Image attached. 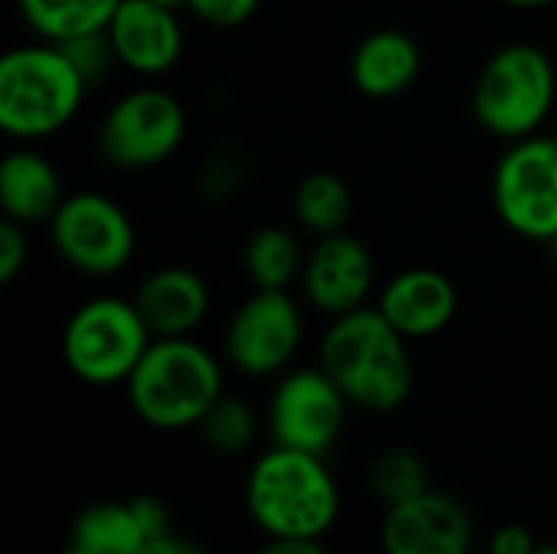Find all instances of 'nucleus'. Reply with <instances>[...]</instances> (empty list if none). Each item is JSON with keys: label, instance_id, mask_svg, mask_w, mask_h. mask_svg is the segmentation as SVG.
Segmentation results:
<instances>
[{"label": "nucleus", "instance_id": "nucleus-18", "mask_svg": "<svg viewBox=\"0 0 557 554\" xmlns=\"http://www.w3.org/2000/svg\"><path fill=\"white\" fill-rule=\"evenodd\" d=\"M62 176L55 163L29 144L13 147L0 163V209L20 225H42L62 206Z\"/></svg>", "mask_w": 557, "mask_h": 554}, {"label": "nucleus", "instance_id": "nucleus-7", "mask_svg": "<svg viewBox=\"0 0 557 554\" xmlns=\"http://www.w3.org/2000/svg\"><path fill=\"white\" fill-rule=\"evenodd\" d=\"M493 206L503 225L529 242L557 235V137L532 134L506 144L493 170Z\"/></svg>", "mask_w": 557, "mask_h": 554}, {"label": "nucleus", "instance_id": "nucleus-28", "mask_svg": "<svg viewBox=\"0 0 557 554\" xmlns=\"http://www.w3.org/2000/svg\"><path fill=\"white\" fill-rule=\"evenodd\" d=\"M535 549L532 532L522 526H503L490 542V554H535Z\"/></svg>", "mask_w": 557, "mask_h": 554}, {"label": "nucleus", "instance_id": "nucleus-30", "mask_svg": "<svg viewBox=\"0 0 557 554\" xmlns=\"http://www.w3.org/2000/svg\"><path fill=\"white\" fill-rule=\"evenodd\" d=\"M258 554H326L320 539H271Z\"/></svg>", "mask_w": 557, "mask_h": 554}, {"label": "nucleus", "instance_id": "nucleus-15", "mask_svg": "<svg viewBox=\"0 0 557 554\" xmlns=\"http://www.w3.org/2000/svg\"><path fill=\"white\" fill-rule=\"evenodd\" d=\"M379 313L405 340H431L444 333L460 307L454 281L437 268H405L382 284L375 297Z\"/></svg>", "mask_w": 557, "mask_h": 554}, {"label": "nucleus", "instance_id": "nucleus-16", "mask_svg": "<svg viewBox=\"0 0 557 554\" xmlns=\"http://www.w3.org/2000/svg\"><path fill=\"white\" fill-rule=\"evenodd\" d=\"M134 304L140 317L147 320L153 340L160 336H193V330L202 327L212 307L209 284L183 264H166L150 271L137 294Z\"/></svg>", "mask_w": 557, "mask_h": 554}, {"label": "nucleus", "instance_id": "nucleus-35", "mask_svg": "<svg viewBox=\"0 0 557 554\" xmlns=\"http://www.w3.org/2000/svg\"><path fill=\"white\" fill-rule=\"evenodd\" d=\"M153 3H166V7H186V0H153Z\"/></svg>", "mask_w": 557, "mask_h": 554}, {"label": "nucleus", "instance_id": "nucleus-2", "mask_svg": "<svg viewBox=\"0 0 557 554\" xmlns=\"http://www.w3.org/2000/svg\"><path fill=\"white\" fill-rule=\"evenodd\" d=\"M85 95L88 82L55 42H23L0 59V131L16 144L55 137L72 124Z\"/></svg>", "mask_w": 557, "mask_h": 554}, {"label": "nucleus", "instance_id": "nucleus-27", "mask_svg": "<svg viewBox=\"0 0 557 554\" xmlns=\"http://www.w3.org/2000/svg\"><path fill=\"white\" fill-rule=\"evenodd\" d=\"M26 258H29L26 225L3 219L0 222V284H13L16 274L26 268Z\"/></svg>", "mask_w": 557, "mask_h": 554}, {"label": "nucleus", "instance_id": "nucleus-8", "mask_svg": "<svg viewBox=\"0 0 557 554\" xmlns=\"http://www.w3.org/2000/svg\"><path fill=\"white\" fill-rule=\"evenodd\" d=\"M46 225L55 255L88 278L121 274L137 251V229L127 209L95 189L65 196Z\"/></svg>", "mask_w": 557, "mask_h": 554}, {"label": "nucleus", "instance_id": "nucleus-34", "mask_svg": "<svg viewBox=\"0 0 557 554\" xmlns=\"http://www.w3.org/2000/svg\"><path fill=\"white\" fill-rule=\"evenodd\" d=\"M548 255H552V261H555V268H557V235L548 242Z\"/></svg>", "mask_w": 557, "mask_h": 554}, {"label": "nucleus", "instance_id": "nucleus-36", "mask_svg": "<svg viewBox=\"0 0 557 554\" xmlns=\"http://www.w3.org/2000/svg\"><path fill=\"white\" fill-rule=\"evenodd\" d=\"M65 554H95V552H88V549H78V545H69V552Z\"/></svg>", "mask_w": 557, "mask_h": 554}, {"label": "nucleus", "instance_id": "nucleus-12", "mask_svg": "<svg viewBox=\"0 0 557 554\" xmlns=\"http://www.w3.org/2000/svg\"><path fill=\"white\" fill-rule=\"evenodd\" d=\"M300 287L313 310L326 317H343L369 307L375 287V261L369 245L346 229L320 235L307 251Z\"/></svg>", "mask_w": 557, "mask_h": 554}, {"label": "nucleus", "instance_id": "nucleus-32", "mask_svg": "<svg viewBox=\"0 0 557 554\" xmlns=\"http://www.w3.org/2000/svg\"><path fill=\"white\" fill-rule=\"evenodd\" d=\"M506 7L512 10H522V13H535V10H552L557 7V0H503Z\"/></svg>", "mask_w": 557, "mask_h": 554}, {"label": "nucleus", "instance_id": "nucleus-5", "mask_svg": "<svg viewBox=\"0 0 557 554\" xmlns=\"http://www.w3.org/2000/svg\"><path fill=\"white\" fill-rule=\"evenodd\" d=\"M557 98V72L552 56L535 42L499 46L480 69L470 95L476 124L512 144L542 134Z\"/></svg>", "mask_w": 557, "mask_h": 554}, {"label": "nucleus", "instance_id": "nucleus-29", "mask_svg": "<svg viewBox=\"0 0 557 554\" xmlns=\"http://www.w3.org/2000/svg\"><path fill=\"white\" fill-rule=\"evenodd\" d=\"M131 506H134V513H137V519H140L147 539H160V535L170 532V529H166V513H163V506H160L157 500L137 496V500H131Z\"/></svg>", "mask_w": 557, "mask_h": 554}, {"label": "nucleus", "instance_id": "nucleus-20", "mask_svg": "<svg viewBox=\"0 0 557 554\" xmlns=\"http://www.w3.org/2000/svg\"><path fill=\"white\" fill-rule=\"evenodd\" d=\"M245 274L261 291H287L300 281L307 251L300 248L297 235L284 225H264L251 232L245 245Z\"/></svg>", "mask_w": 557, "mask_h": 554}, {"label": "nucleus", "instance_id": "nucleus-26", "mask_svg": "<svg viewBox=\"0 0 557 554\" xmlns=\"http://www.w3.org/2000/svg\"><path fill=\"white\" fill-rule=\"evenodd\" d=\"M261 0H186V10L215 29H235L258 13Z\"/></svg>", "mask_w": 557, "mask_h": 554}, {"label": "nucleus", "instance_id": "nucleus-1", "mask_svg": "<svg viewBox=\"0 0 557 554\" xmlns=\"http://www.w3.org/2000/svg\"><path fill=\"white\" fill-rule=\"evenodd\" d=\"M411 340H405L379 307H359L333 317L320 340V366L343 389L349 405L385 415L414 392Z\"/></svg>", "mask_w": 557, "mask_h": 554}, {"label": "nucleus", "instance_id": "nucleus-14", "mask_svg": "<svg viewBox=\"0 0 557 554\" xmlns=\"http://www.w3.org/2000/svg\"><path fill=\"white\" fill-rule=\"evenodd\" d=\"M104 33L111 39L117 65L144 78L166 75L186 49L180 7L153 0H121Z\"/></svg>", "mask_w": 557, "mask_h": 554}, {"label": "nucleus", "instance_id": "nucleus-22", "mask_svg": "<svg viewBox=\"0 0 557 554\" xmlns=\"http://www.w3.org/2000/svg\"><path fill=\"white\" fill-rule=\"evenodd\" d=\"M147 532L131 503H98L88 506L72 529V545L95 554H137Z\"/></svg>", "mask_w": 557, "mask_h": 554}, {"label": "nucleus", "instance_id": "nucleus-23", "mask_svg": "<svg viewBox=\"0 0 557 554\" xmlns=\"http://www.w3.org/2000/svg\"><path fill=\"white\" fill-rule=\"evenodd\" d=\"M369 487L385 506H398V503H408V500L428 493L431 477H428L424 460L414 451L392 447L375 457V464L369 470Z\"/></svg>", "mask_w": 557, "mask_h": 554}, {"label": "nucleus", "instance_id": "nucleus-21", "mask_svg": "<svg viewBox=\"0 0 557 554\" xmlns=\"http://www.w3.org/2000/svg\"><path fill=\"white\" fill-rule=\"evenodd\" d=\"M294 216L310 235L343 232L352 219V189L339 173H307L294 189Z\"/></svg>", "mask_w": 557, "mask_h": 554}, {"label": "nucleus", "instance_id": "nucleus-9", "mask_svg": "<svg viewBox=\"0 0 557 554\" xmlns=\"http://www.w3.org/2000/svg\"><path fill=\"white\" fill-rule=\"evenodd\" d=\"M186 140V108L157 85L121 95L98 127V150L117 170H153Z\"/></svg>", "mask_w": 557, "mask_h": 554}, {"label": "nucleus", "instance_id": "nucleus-37", "mask_svg": "<svg viewBox=\"0 0 557 554\" xmlns=\"http://www.w3.org/2000/svg\"><path fill=\"white\" fill-rule=\"evenodd\" d=\"M382 554H385V552H382Z\"/></svg>", "mask_w": 557, "mask_h": 554}, {"label": "nucleus", "instance_id": "nucleus-24", "mask_svg": "<svg viewBox=\"0 0 557 554\" xmlns=\"http://www.w3.org/2000/svg\"><path fill=\"white\" fill-rule=\"evenodd\" d=\"M199 434L215 454H242L258 434V418L248 402L222 395L199 421Z\"/></svg>", "mask_w": 557, "mask_h": 554}, {"label": "nucleus", "instance_id": "nucleus-11", "mask_svg": "<svg viewBox=\"0 0 557 554\" xmlns=\"http://www.w3.org/2000/svg\"><path fill=\"white\" fill-rule=\"evenodd\" d=\"M349 398L330 379L323 366H307L287 372L268 405V428L277 447H294L307 454H326L343 424Z\"/></svg>", "mask_w": 557, "mask_h": 554}, {"label": "nucleus", "instance_id": "nucleus-17", "mask_svg": "<svg viewBox=\"0 0 557 554\" xmlns=\"http://www.w3.org/2000/svg\"><path fill=\"white\" fill-rule=\"evenodd\" d=\"M424 56L411 33L405 29H375L352 49L349 78L359 95L385 101L405 95L421 75Z\"/></svg>", "mask_w": 557, "mask_h": 554}, {"label": "nucleus", "instance_id": "nucleus-4", "mask_svg": "<svg viewBox=\"0 0 557 554\" xmlns=\"http://www.w3.org/2000/svg\"><path fill=\"white\" fill-rule=\"evenodd\" d=\"M245 500L271 539H320L339 516V490L320 454L277 444L251 467Z\"/></svg>", "mask_w": 557, "mask_h": 554}, {"label": "nucleus", "instance_id": "nucleus-33", "mask_svg": "<svg viewBox=\"0 0 557 554\" xmlns=\"http://www.w3.org/2000/svg\"><path fill=\"white\" fill-rule=\"evenodd\" d=\"M535 554H557V542H545V545H539Z\"/></svg>", "mask_w": 557, "mask_h": 554}, {"label": "nucleus", "instance_id": "nucleus-25", "mask_svg": "<svg viewBox=\"0 0 557 554\" xmlns=\"http://www.w3.org/2000/svg\"><path fill=\"white\" fill-rule=\"evenodd\" d=\"M65 49V56L75 62V69L82 72V78L91 85H98L114 65V49H111V39L108 33H91V36H78V39H69V42H59Z\"/></svg>", "mask_w": 557, "mask_h": 554}, {"label": "nucleus", "instance_id": "nucleus-6", "mask_svg": "<svg viewBox=\"0 0 557 554\" xmlns=\"http://www.w3.org/2000/svg\"><path fill=\"white\" fill-rule=\"evenodd\" d=\"M150 343L153 333L134 297H91L65 320L62 359L85 385H121L131 379Z\"/></svg>", "mask_w": 557, "mask_h": 554}, {"label": "nucleus", "instance_id": "nucleus-3", "mask_svg": "<svg viewBox=\"0 0 557 554\" xmlns=\"http://www.w3.org/2000/svg\"><path fill=\"white\" fill-rule=\"evenodd\" d=\"M124 389L134 415L157 431L199 428L225 395L219 359L193 336L153 340Z\"/></svg>", "mask_w": 557, "mask_h": 554}, {"label": "nucleus", "instance_id": "nucleus-10", "mask_svg": "<svg viewBox=\"0 0 557 554\" xmlns=\"http://www.w3.org/2000/svg\"><path fill=\"white\" fill-rule=\"evenodd\" d=\"M304 340V313L300 304L287 291H261L232 313L225 327V356L228 362L251 379L284 372Z\"/></svg>", "mask_w": 557, "mask_h": 554}, {"label": "nucleus", "instance_id": "nucleus-31", "mask_svg": "<svg viewBox=\"0 0 557 554\" xmlns=\"http://www.w3.org/2000/svg\"><path fill=\"white\" fill-rule=\"evenodd\" d=\"M137 554H199L189 542H183V539H173L170 532L166 535H160V539H147L144 542V549Z\"/></svg>", "mask_w": 557, "mask_h": 554}, {"label": "nucleus", "instance_id": "nucleus-19", "mask_svg": "<svg viewBox=\"0 0 557 554\" xmlns=\"http://www.w3.org/2000/svg\"><path fill=\"white\" fill-rule=\"evenodd\" d=\"M16 7L36 39L59 46L78 36L104 33L121 0H16Z\"/></svg>", "mask_w": 557, "mask_h": 554}, {"label": "nucleus", "instance_id": "nucleus-13", "mask_svg": "<svg viewBox=\"0 0 557 554\" xmlns=\"http://www.w3.org/2000/svg\"><path fill=\"white\" fill-rule=\"evenodd\" d=\"M473 516L450 496L428 490L408 503L388 506L382 522L385 554H470Z\"/></svg>", "mask_w": 557, "mask_h": 554}]
</instances>
